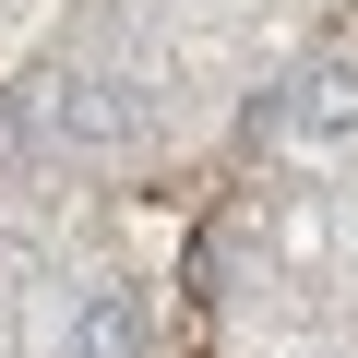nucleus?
<instances>
[{
    "instance_id": "f257e3e1",
    "label": "nucleus",
    "mask_w": 358,
    "mask_h": 358,
    "mask_svg": "<svg viewBox=\"0 0 358 358\" xmlns=\"http://www.w3.org/2000/svg\"><path fill=\"white\" fill-rule=\"evenodd\" d=\"M275 131H287V143H358V60H310V72L287 84Z\"/></svg>"
},
{
    "instance_id": "f03ea898",
    "label": "nucleus",
    "mask_w": 358,
    "mask_h": 358,
    "mask_svg": "<svg viewBox=\"0 0 358 358\" xmlns=\"http://www.w3.org/2000/svg\"><path fill=\"white\" fill-rule=\"evenodd\" d=\"M143 287H72V310H60V346L72 358H143Z\"/></svg>"
},
{
    "instance_id": "7ed1b4c3",
    "label": "nucleus",
    "mask_w": 358,
    "mask_h": 358,
    "mask_svg": "<svg viewBox=\"0 0 358 358\" xmlns=\"http://www.w3.org/2000/svg\"><path fill=\"white\" fill-rule=\"evenodd\" d=\"M120 96H131V84H72V96H60V143H120V131H131Z\"/></svg>"
}]
</instances>
